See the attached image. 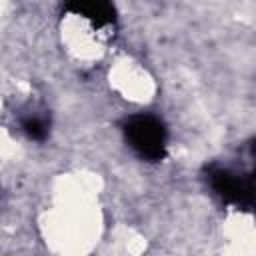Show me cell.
I'll list each match as a JSON object with an SVG mask.
<instances>
[{
    "mask_svg": "<svg viewBox=\"0 0 256 256\" xmlns=\"http://www.w3.org/2000/svg\"><path fill=\"white\" fill-rule=\"evenodd\" d=\"M212 188L228 202H234L242 208L256 206V180L254 176L238 174L228 168H210L208 172Z\"/></svg>",
    "mask_w": 256,
    "mask_h": 256,
    "instance_id": "cell-2",
    "label": "cell"
},
{
    "mask_svg": "<svg viewBox=\"0 0 256 256\" xmlns=\"http://www.w3.org/2000/svg\"><path fill=\"white\" fill-rule=\"evenodd\" d=\"M20 124H22V130L28 134V138L44 140L48 134V120L42 114H28L20 120Z\"/></svg>",
    "mask_w": 256,
    "mask_h": 256,
    "instance_id": "cell-3",
    "label": "cell"
},
{
    "mask_svg": "<svg viewBox=\"0 0 256 256\" xmlns=\"http://www.w3.org/2000/svg\"><path fill=\"white\" fill-rule=\"evenodd\" d=\"M124 134L128 144L146 160H162L166 154V128L164 124L150 116V114H138L132 116L126 126Z\"/></svg>",
    "mask_w": 256,
    "mask_h": 256,
    "instance_id": "cell-1",
    "label": "cell"
}]
</instances>
